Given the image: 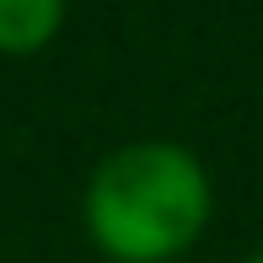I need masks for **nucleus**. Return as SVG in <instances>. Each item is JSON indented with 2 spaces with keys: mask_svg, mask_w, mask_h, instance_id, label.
<instances>
[{
  "mask_svg": "<svg viewBox=\"0 0 263 263\" xmlns=\"http://www.w3.org/2000/svg\"><path fill=\"white\" fill-rule=\"evenodd\" d=\"M253 263H263V253H258V258H253Z\"/></svg>",
  "mask_w": 263,
  "mask_h": 263,
  "instance_id": "7ed1b4c3",
  "label": "nucleus"
},
{
  "mask_svg": "<svg viewBox=\"0 0 263 263\" xmlns=\"http://www.w3.org/2000/svg\"><path fill=\"white\" fill-rule=\"evenodd\" d=\"M215 188L204 161L172 140H140L86 183V236L113 263H172L210 226Z\"/></svg>",
  "mask_w": 263,
  "mask_h": 263,
  "instance_id": "f257e3e1",
  "label": "nucleus"
},
{
  "mask_svg": "<svg viewBox=\"0 0 263 263\" xmlns=\"http://www.w3.org/2000/svg\"><path fill=\"white\" fill-rule=\"evenodd\" d=\"M65 22V0H0V54H43Z\"/></svg>",
  "mask_w": 263,
  "mask_h": 263,
  "instance_id": "f03ea898",
  "label": "nucleus"
}]
</instances>
